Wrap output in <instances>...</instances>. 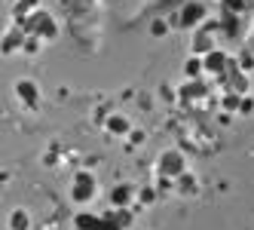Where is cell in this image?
I'll list each match as a JSON object with an SVG mask.
<instances>
[{
  "instance_id": "e0dca14e",
  "label": "cell",
  "mask_w": 254,
  "mask_h": 230,
  "mask_svg": "<svg viewBox=\"0 0 254 230\" xmlns=\"http://www.w3.org/2000/svg\"><path fill=\"white\" fill-rule=\"evenodd\" d=\"M242 9H248V0H224V12L227 15H239Z\"/></svg>"
},
{
  "instance_id": "2e32d148",
  "label": "cell",
  "mask_w": 254,
  "mask_h": 230,
  "mask_svg": "<svg viewBox=\"0 0 254 230\" xmlns=\"http://www.w3.org/2000/svg\"><path fill=\"white\" fill-rule=\"evenodd\" d=\"M242 108V95L239 92H224V111L233 114V111H239Z\"/></svg>"
},
{
  "instance_id": "9c48e42d",
  "label": "cell",
  "mask_w": 254,
  "mask_h": 230,
  "mask_svg": "<svg viewBox=\"0 0 254 230\" xmlns=\"http://www.w3.org/2000/svg\"><path fill=\"white\" fill-rule=\"evenodd\" d=\"M132 200H135V190H132L129 184H117V187L111 190V203H114L117 209H126Z\"/></svg>"
},
{
  "instance_id": "277c9868",
  "label": "cell",
  "mask_w": 254,
  "mask_h": 230,
  "mask_svg": "<svg viewBox=\"0 0 254 230\" xmlns=\"http://www.w3.org/2000/svg\"><path fill=\"white\" fill-rule=\"evenodd\" d=\"M159 172H162V178H178V175H184V172H187L184 153H181V151H166V153H159Z\"/></svg>"
},
{
  "instance_id": "7a4b0ae2",
  "label": "cell",
  "mask_w": 254,
  "mask_h": 230,
  "mask_svg": "<svg viewBox=\"0 0 254 230\" xmlns=\"http://www.w3.org/2000/svg\"><path fill=\"white\" fill-rule=\"evenodd\" d=\"M25 28L40 40H56V34H59V25H56V19H52L49 12H34Z\"/></svg>"
},
{
  "instance_id": "7c38bea8",
  "label": "cell",
  "mask_w": 254,
  "mask_h": 230,
  "mask_svg": "<svg viewBox=\"0 0 254 230\" xmlns=\"http://www.w3.org/2000/svg\"><path fill=\"white\" fill-rule=\"evenodd\" d=\"M107 129H111L114 135H129L132 129H129V120H126V117H107Z\"/></svg>"
},
{
  "instance_id": "5bb4252c",
  "label": "cell",
  "mask_w": 254,
  "mask_h": 230,
  "mask_svg": "<svg viewBox=\"0 0 254 230\" xmlns=\"http://www.w3.org/2000/svg\"><path fill=\"white\" fill-rule=\"evenodd\" d=\"M9 227H12V230H28V227H31L28 212H25V209H15L12 215H9Z\"/></svg>"
},
{
  "instance_id": "4fadbf2b",
  "label": "cell",
  "mask_w": 254,
  "mask_h": 230,
  "mask_svg": "<svg viewBox=\"0 0 254 230\" xmlns=\"http://www.w3.org/2000/svg\"><path fill=\"white\" fill-rule=\"evenodd\" d=\"M202 71H205L202 59H187V65H184V74H187V80H199V77H202Z\"/></svg>"
},
{
  "instance_id": "ac0fdd59",
  "label": "cell",
  "mask_w": 254,
  "mask_h": 230,
  "mask_svg": "<svg viewBox=\"0 0 254 230\" xmlns=\"http://www.w3.org/2000/svg\"><path fill=\"white\" fill-rule=\"evenodd\" d=\"M150 34H153V37H162V34H169V22H166V19H156V22L150 25Z\"/></svg>"
},
{
  "instance_id": "8fae6325",
  "label": "cell",
  "mask_w": 254,
  "mask_h": 230,
  "mask_svg": "<svg viewBox=\"0 0 254 230\" xmlns=\"http://www.w3.org/2000/svg\"><path fill=\"white\" fill-rule=\"evenodd\" d=\"M15 92H19V98H22L25 104H37V83L19 80V83H15Z\"/></svg>"
},
{
  "instance_id": "8992f818",
  "label": "cell",
  "mask_w": 254,
  "mask_h": 230,
  "mask_svg": "<svg viewBox=\"0 0 254 230\" xmlns=\"http://www.w3.org/2000/svg\"><path fill=\"white\" fill-rule=\"evenodd\" d=\"M202 65H205L208 74H214V80L224 77L227 71L233 68V62L227 59V52H221V49H214V52H208V56H202Z\"/></svg>"
},
{
  "instance_id": "5b68a950",
  "label": "cell",
  "mask_w": 254,
  "mask_h": 230,
  "mask_svg": "<svg viewBox=\"0 0 254 230\" xmlns=\"http://www.w3.org/2000/svg\"><path fill=\"white\" fill-rule=\"evenodd\" d=\"M202 19H205V6L199 3V0H190V3H184V9L175 15V25L178 28H193V25H199Z\"/></svg>"
},
{
  "instance_id": "52a82bcc",
  "label": "cell",
  "mask_w": 254,
  "mask_h": 230,
  "mask_svg": "<svg viewBox=\"0 0 254 230\" xmlns=\"http://www.w3.org/2000/svg\"><path fill=\"white\" fill-rule=\"evenodd\" d=\"M217 83H221L227 92H239V95H245V92H248V80H245V74H242V71L236 68V65L227 71L224 77H217Z\"/></svg>"
},
{
  "instance_id": "9a60e30c",
  "label": "cell",
  "mask_w": 254,
  "mask_h": 230,
  "mask_svg": "<svg viewBox=\"0 0 254 230\" xmlns=\"http://www.w3.org/2000/svg\"><path fill=\"white\" fill-rule=\"evenodd\" d=\"M178 193H193L196 190V178H193V175L190 172H184V175H178Z\"/></svg>"
},
{
  "instance_id": "ba28073f",
  "label": "cell",
  "mask_w": 254,
  "mask_h": 230,
  "mask_svg": "<svg viewBox=\"0 0 254 230\" xmlns=\"http://www.w3.org/2000/svg\"><path fill=\"white\" fill-rule=\"evenodd\" d=\"M211 31H214V25H205L202 31L193 37V52L196 56H208V52H214V43H211Z\"/></svg>"
},
{
  "instance_id": "d6986e66",
  "label": "cell",
  "mask_w": 254,
  "mask_h": 230,
  "mask_svg": "<svg viewBox=\"0 0 254 230\" xmlns=\"http://www.w3.org/2000/svg\"><path fill=\"white\" fill-rule=\"evenodd\" d=\"M37 43H40V37H28V43H25V52H37Z\"/></svg>"
},
{
  "instance_id": "3957f363",
  "label": "cell",
  "mask_w": 254,
  "mask_h": 230,
  "mask_svg": "<svg viewBox=\"0 0 254 230\" xmlns=\"http://www.w3.org/2000/svg\"><path fill=\"white\" fill-rule=\"evenodd\" d=\"M95 197V175L92 172H77L74 175V187H70V200H74V203H89V200H92Z\"/></svg>"
},
{
  "instance_id": "30bf717a",
  "label": "cell",
  "mask_w": 254,
  "mask_h": 230,
  "mask_svg": "<svg viewBox=\"0 0 254 230\" xmlns=\"http://www.w3.org/2000/svg\"><path fill=\"white\" fill-rule=\"evenodd\" d=\"M181 101H193V98H202L205 95V83L202 80H187L184 86H181Z\"/></svg>"
},
{
  "instance_id": "6da1fadb",
  "label": "cell",
  "mask_w": 254,
  "mask_h": 230,
  "mask_svg": "<svg viewBox=\"0 0 254 230\" xmlns=\"http://www.w3.org/2000/svg\"><path fill=\"white\" fill-rule=\"evenodd\" d=\"M77 230H123V224L117 221V212H107V215L80 212L77 215Z\"/></svg>"
}]
</instances>
